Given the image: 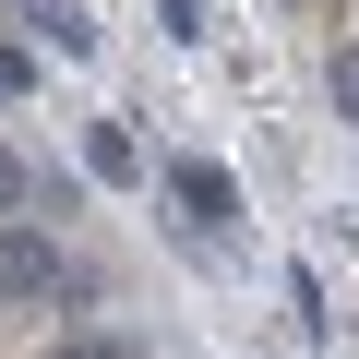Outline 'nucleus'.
<instances>
[{
    "label": "nucleus",
    "mask_w": 359,
    "mask_h": 359,
    "mask_svg": "<svg viewBox=\"0 0 359 359\" xmlns=\"http://www.w3.org/2000/svg\"><path fill=\"white\" fill-rule=\"evenodd\" d=\"M25 25H48V48H60V60H84V48H96L84 0H25Z\"/></svg>",
    "instance_id": "nucleus-3"
},
{
    "label": "nucleus",
    "mask_w": 359,
    "mask_h": 359,
    "mask_svg": "<svg viewBox=\"0 0 359 359\" xmlns=\"http://www.w3.org/2000/svg\"><path fill=\"white\" fill-rule=\"evenodd\" d=\"M48 299H96V264L48 228H0V311H48Z\"/></svg>",
    "instance_id": "nucleus-1"
},
{
    "label": "nucleus",
    "mask_w": 359,
    "mask_h": 359,
    "mask_svg": "<svg viewBox=\"0 0 359 359\" xmlns=\"http://www.w3.org/2000/svg\"><path fill=\"white\" fill-rule=\"evenodd\" d=\"M287 13H335V0H287Z\"/></svg>",
    "instance_id": "nucleus-8"
},
{
    "label": "nucleus",
    "mask_w": 359,
    "mask_h": 359,
    "mask_svg": "<svg viewBox=\"0 0 359 359\" xmlns=\"http://www.w3.org/2000/svg\"><path fill=\"white\" fill-rule=\"evenodd\" d=\"M168 192H180V216H192V228H240V180H228L216 156H180Z\"/></svg>",
    "instance_id": "nucleus-2"
},
{
    "label": "nucleus",
    "mask_w": 359,
    "mask_h": 359,
    "mask_svg": "<svg viewBox=\"0 0 359 359\" xmlns=\"http://www.w3.org/2000/svg\"><path fill=\"white\" fill-rule=\"evenodd\" d=\"M48 359H144V347H132V335H60Z\"/></svg>",
    "instance_id": "nucleus-6"
},
{
    "label": "nucleus",
    "mask_w": 359,
    "mask_h": 359,
    "mask_svg": "<svg viewBox=\"0 0 359 359\" xmlns=\"http://www.w3.org/2000/svg\"><path fill=\"white\" fill-rule=\"evenodd\" d=\"M84 168H96V180H132V132L96 120V132H84Z\"/></svg>",
    "instance_id": "nucleus-4"
},
{
    "label": "nucleus",
    "mask_w": 359,
    "mask_h": 359,
    "mask_svg": "<svg viewBox=\"0 0 359 359\" xmlns=\"http://www.w3.org/2000/svg\"><path fill=\"white\" fill-rule=\"evenodd\" d=\"M13 204H36V168H25L13 144H0V216H13Z\"/></svg>",
    "instance_id": "nucleus-7"
},
{
    "label": "nucleus",
    "mask_w": 359,
    "mask_h": 359,
    "mask_svg": "<svg viewBox=\"0 0 359 359\" xmlns=\"http://www.w3.org/2000/svg\"><path fill=\"white\" fill-rule=\"evenodd\" d=\"M323 84H335V120H359V48H335V60H323Z\"/></svg>",
    "instance_id": "nucleus-5"
}]
</instances>
